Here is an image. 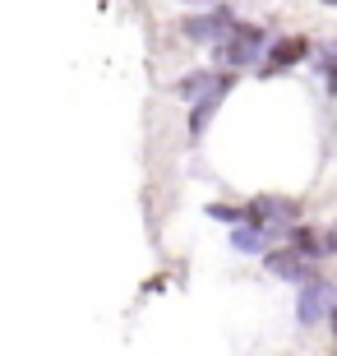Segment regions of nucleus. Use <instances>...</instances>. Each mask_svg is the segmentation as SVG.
Returning a JSON list of instances; mask_svg holds the SVG:
<instances>
[{
  "label": "nucleus",
  "instance_id": "nucleus-1",
  "mask_svg": "<svg viewBox=\"0 0 337 356\" xmlns=\"http://www.w3.org/2000/svg\"><path fill=\"white\" fill-rule=\"evenodd\" d=\"M259 56H263V28L259 24H236L231 33L213 47V60L227 65V70H245V65H254Z\"/></svg>",
  "mask_w": 337,
  "mask_h": 356
},
{
  "label": "nucleus",
  "instance_id": "nucleus-2",
  "mask_svg": "<svg viewBox=\"0 0 337 356\" xmlns=\"http://www.w3.org/2000/svg\"><path fill=\"white\" fill-rule=\"evenodd\" d=\"M236 28V14L227 10V5H217V10H208V14H199V19H185L181 24V33L190 42H199V47H217L227 33Z\"/></svg>",
  "mask_w": 337,
  "mask_h": 356
},
{
  "label": "nucleus",
  "instance_id": "nucleus-3",
  "mask_svg": "<svg viewBox=\"0 0 337 356\" xmlns=\"http://www.w3.org/2000/svg\"><path fill=\"white\" fill-rule=\"evenodd\" d=\"M300 324H319V319L324 315H333L337 310V287L333 282H324V277H310V282H305V287H300Z\"/></svg>",
  "mask_w": 337,
  "mask_h": 356
},
{
  "label": "nucleus",
  "instance_id": "nucleus-4",
  "mask_svg": "<svg viewBox=\"0 0 337 356\" xmlns=\"http://www.w3.org/2000/svg\"><path fill=\"white\" fill-rule=\"evenodd\" d=\"M263 264H268V273H272V277H286V282H310L305 254H300L296 245H291V250H272L268 259H263Z\"/></svg>",
  "mask_w": 337,
  "mask_h": 356
},
{
  "label": "nucleus",
  "instance_id": "nucleus-5",
  "mask_svg": "<svg viewBox=\"0 0 337 356\" xmlns=\"http://www.w3.org/2000/svg\"><path fill=\"white\" fill-rule=\"evenodd\" d=\"M231 83H236L231 74H222V79H217V88H213V92H204V97L195 102V116H190V134H204V125L213 120V111H217V102L227 97V88H231Z\"/></svg>",
  "mask_w": 337,
  "mask_h": 356
},
{
  "label": "nucleus",
  "instance_id": "nucleus-6",
  "mask_svg": "<svg viewBox=\"0 0 337 356\" xmlns=\"http://www.w3.org/2000/svg\"><path fill=\"white\" fill-rule=\"evenodd\" d=\"M268 236H277V232H268V227H254V222H236L231 245H236L240 254H259L263 245H268Z\"/></svg>",
  "mask_w": 337,
  "mask_h": 356
},
{
  "label": "nucleus",
  "instance_id": "nucleus-7",
  "mask_svg": "<svg viewBox=\"0 0 337 356\" xmlns=\"http://www.w3.org/2000/svg\"><path fill=\"white\" fill-rule=\"evenodd\" d=\"M310 56V42L305 38H282L277 47H272V65L282 70V65H296V60H305Z\"/></svg>",
  "mask_w": 337,
  "mask_h": 356
},
{
  "label": "nucleus",
  "instance_id": "nucleus-8",
  "mask_svg": "<svg viewBox=\"0 0 337 356\" xmlns=\"http://www.w3.org/2000/svg\"><path fill=\"white\" fill-rule=\"evenodd\" d=\"M217 79H222V74H204V70H199V74H185V79L176 83V92H181L185 102H195V97H204V92L217 88Z\"/></svg>",
  "mask_w": 337,
  "mask_h": 356
},
{
  "label": "nucleus",
  "instance_id": "nucleus-9",
  "mask_svg": "<svg viewBox=\"0 0 337 356\" xmlns=\"http://www.w3.org/2000/svg\"><path fill=\"white\" fill-rule=\"evenodd\" d=\"M286 236H291V245H296V250L305 254V259H319V254L328 250V241H319V236L310 232V227H291Z\"/></svg>",
  "mask_w": 337,
  "mask_h": 356
},
{
  "label": "nucleus",
  "instance_id": "nucleus-10",
  "mask_svg": "<svg viewBox=\"0 0 337 356\" xmlns=\"http://www.w3.org/2000/svg\"><path fill=\"white\" fill-rule=\"evenodd\" d=\"M319 74H324L328 92H337V42H328L324 51H319Z\"/></svg>",
  "mask_w": 337,
  "mask_h": 356
},
{
  "label": "nucleus",
  "instance_id": "nucleus-11",
  "mask_svg": "<svg viewBox=\"0 0 337 356\" xmlns=\"http://www.w3.org/2000/svg\"><path fill=\"white\" fill-rule=\"evenodd\" d=\"M208 218H217V222H240L245 213H236L231 204H208Z\"/></svg>",
  "mask_w": 337,
  "mask_h": 356
},
{
  "label": "nucleus",
  "instance_id": "nucleus-12",
  "mask_svg": "<svg viewBox=\"0 0 337 356\" xmlns=\"http://www.w3.org/2000/svg\"><path fill=\"white\" fill-rule=\"evenodd\" d=\"M324 241H328V254H337V227H333V232H328Z\"/></svg>",
  "mask_w": 337,
  "mask_h": 356
},
{
  "label": "nucleus",
  "instance_id": "nucleus-13",
  "mask_svg": "<svg viewBox=\"0 0 337 356\" xmlns=\"http://www.w3.org/2000/svg\"><path fill=\"white\" fill-rule=\"evenodd\" d=\"M185 5H213V0H185Z\"/></svg>",
  "mask_w": 337,
  "mask_h": 356
},
{
  "label": "nucleus",
  "instance_id": "nucleus-14",
  "mask_svg": "<svg viewBox=\"0 0 337 356\" xmlns=\"http://www.w3.org/2000/svg\"><path fill=\"white\" fill-rule=\"evenodd\" d=\"M333 333H337V310H333Z\"/></svg>",
  "mask_w": 337,
  "mask_h": 356
}]
</instances>
